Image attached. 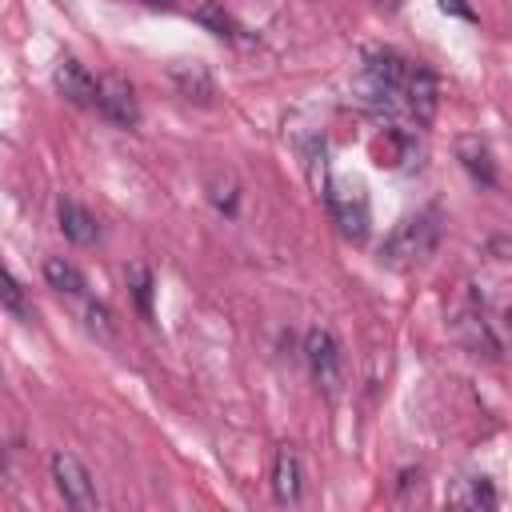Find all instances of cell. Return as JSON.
<instances>
[{
  "instance_id": "obj_1",
  "label": "cell",
  "mask_w": 512,
  "mask_h": 512,
  "mask_svg": "<svg viewBox=\"0 0 512 512\" xmlns=\"http://www.w3.org/2000/svg\"><path fill=\"white\" fill-rule=\"evenodd\" d=\"M436 244H440V212L436 208H424L416 216H404L388 232V240L380 244V260L392 264V268H408V264L428 260Z\"/></svg>"
},
{
  "instance_id": "obj_2",
  "label": "cell",
  "mask_w": 512,
  "mask_h": 512,
  "mask_svg": "<svg viewBox=\"0 0 512 512\" xmlns=\"http://www.w3.org/2000/svg\"><path fill=\"white\" fill-rule=\"evenodd\" d=\"M304 356H308V368L316 376V384L332 396L340 388V376H344V352H340V340L328 324H312L304 332Z\"/></svg>"
},
{
  "instance_id": "obj_3",
  "label": "cell",
  "mask_w": 512,
  "mask_h": 512,
  "mask_svg": "<svg viewBox=\"0 0 512 512\" xmlns=\"http://www.w3.org/2000/svg\"><path fill=\"white\" fill-rule=\"evenodd\" d=\"M324 196H328V212L340 224V232L348 240H364L368 236V196H364V184H356V180H332Z\"/></svg>"
},
{
  "instance_id": "obj_4",
  "label": "cell",
  "mask_w": 512,
  "mask_h": 512,
  "mask_svg": "<svg viewBox=\"0 0 512 512\" xmlns=\"http://www.w3.org/2000/svg\"><path fill=\"white\" fill-rule=\"evenodd\" d=\"M52 480H56V492L64 496L68 508H76V512H92L96 508V484H92V472L84 468L80 456L56 452L52 456Z\"/></svg>"
},
{
  "instance_id": "obj_5",
  "label": "cell",
  "mask_w": 512,
  "mask_h": 512,
  "mask_svg": "<svg viewBox=\"0 0 512 512\" xmlns=\"http://www.w3.org/2000/svg\"><path fill=\"white\" fill-rule=\"evenodd\" d=\"M96 108L116 128H136L140 124V104H136V92H132V84L124 76L96 80Z\"/></svg>"
},
{
  "instance_id": "obj_6",
  "label": "cell",
  "mask_w": 512,
  "mask_h": 512,
  "mask_svg": "<svg viewBox=\"0 0 512 512\" xmlns=\"http://www.w3.org/2000/svg\"><path fill=\"white\" fill-rule=\"evenodd\" d=\"M400 96H404V112H408L416 124H428V120L436 116L440 84H436V76H432L424 64H416V60H412V68H408V80H404Z\"/></svg>"
},
{
  "instance_id": "obj_7",
  "label": "cell",
  "mask_w": 512,
  "mask_h": 512,
  "mask_svg": "<svg viewBox=\"0 0 512 512\" xmlns=\"http://www.w3.org/2000/svg\"><path fill=\"white\" fill-rule=\"evenodd\" d=\"M52 84H56V92H60L68 104H76V108H92V104H96V76H92L80 60H72V56H64V60L56 64Z\"/></svg>"
},
{
  "instance_id": "obj_8",
  "label": "cell",
  "mask_w": 512,
  "mask_h": 512,
  "mask_svg": "<svg viewBox=\"0 0 512 512\" xmlns=\"http://www.w3.org/2000/svg\"><path fill=\"white\" fill-rule=\"evenodd\" d=\"M272 496L276 504H300L304 496V464H300V452L288 444L272 460Z\"/></svg>"
},
{
  "instance_id": "obj_9",
  "label": "cell",
  "mask_w": 512,
  "mask_h": 512,
  "mask_svg": "<svg viewBox=\"0 0 512 512\" xmlns=\"http://www.w3.org/2000/svg\"><path fill=\"white\" fill-rule=\"evenodd\" d=\"M168 80H172L176 92L188 96V100L208 104V100L216 96V84H212V76H208V68H204L200 60H176V64H168Z\"/></svg>"
},
{
  "instance_id": "obj_10",
  "label": "cell",
  "mask_w": 512,
  "mask_h": 512,
  "mask_svg": "<svg viewBox=\"0 0 512 512\" xmlns=\"http://www.w3.org/2000/svg\"><path fill=\"white\" fill-rule=\"evenodd\" d=\"M448 504L468 508V512H488V508H496V488L488 476H464L448 488Z\"/></svg>"
},
{
  "instance_id": "obj_11",
  "label": "cell",
  "mask_w": 512,
  "mask_h": 512,
  "mask_svg": "<svg viewBox=\"0 0 512 512\" xmlns=\"http://www.w3.org/2000/svg\"><path fill=\"white\" fill-rule=\"evenodd\" d=\"M456 156L460 164L468 168V176H476L480 184H496V160H492V148L480 140V136H460L456 140Z\"/></svg>"
},
{
  "instance_id": "obj_12",
  "label": "cell",
  "mask_w": 512,
  "mask_h": 512,
  "mask_svg": "<svg viewBox=\"0 0 512 512\" xmlns=\"http://www.w3.org/2000/svg\"><path fill=\"white\" fill-rule=\"evenodd\" d=\"M56 220H60V232L72 240V244H92L96 240V216L84 208V204H76V200H60L56 204Z\"/></svg>"
},
{
  "instance_id": "obj_13",
  "label": "cell",
  "mask_w": 512,
  "mask_h": 512,
  "mask_svg": "<svg viewBox=\"0 0 512 512\" xmlns=\"http://www.w3.org/2000/svg\"><path fill=\"white\" fill-rule=\"evenodd\" d=\"M192 20H196L200 28H208L212 36H220V40H252V36H244V28L236 24V16L224 12V4H216V0H200V4L192 8Z\"/></svg>"
},
{
  "instance_id": "obj_14",
  "label": "cell",
  "mask_w": 512,
  "mask_h": 512,
  "mask_svg": "<svg viewBox=\"0 0 512 512\" xmlns=\"http://www.w3.org/2000/svg\"><path fill=\"white\" fill-rule=\"evenodd\" d=\"M412 152H416V144H412V136L404 128H384L372 140V160L380 168H400L404 160H412Z\"/></svg>"
},
{
  "instance_id": "obj_15",
  "label": "cell",
  "mask_w": 512,
  "mask_h": 512,
  "mask_svg": "<svg viewBox=\"0 0 512 512\" xmlns=\"http://www.w3.org/2000/svg\"><path fill=\"white\" fill-rule=\"evenodd\" d=\"M44 280L56 292H64V296H80L84 292V272L72 260H64V256H48L44 260Z\"/></svg>"
},
{
  "instance_id": "obj_16",
  "label": "cell",
  "mask_w": 512,
  "mask_h": 512,
  "mask_svg": "<svg viewBox=\"0 0 512 512\" xmlns=\"http://www.w3.org/2000/svg\"><path fill=\"white\" fill-rule=\"evenodd\" d=\"M124 276H128V288H132V300H136L140 316L152 320V272H148L144 264H128Z\"/></svg>"
},
{
  "instance_id": "obj_17",
  "label": "cell",
  "mask_w": 512,
  "mask_h": 512,
  "mask_svg": "<svg viewBox=\"0 0 512 512\" xmlns=\"http://www.w3.org/2000/svg\"><path fill=\"white\" fill-rule=\"evenodd\" d=\"M0 308H8V312H12V316H20V320H28V316H32L24 288L12 280V272H8L4 264H0Z\"/></svg>"
},
{
  "instance_id": "obj_18",
  "label": "cell",
  "mask_w": 512,
  "mask_h": 512,
  "mask_svg": "<svg viewBox=\"0 0 512 512\" xmlns=\"http://www.w3.org/2000/svg\"><path fill=\"white\" fill-rule=\"evenodd\" d=\"M208 200H212L224 216H236V204H240L236 180H232V176H212V184H208Z\"/></svg>"
},
{
  "instance_id": "obj_19",
  "label": "cell",
  "mask_w": 512,
  "mask_h": 512,
  "mask_svg": "<svg viewBox=\"0 0 512 512\" xmlns=\"http://www.w3.org/2000/svg\"><path fill=\"white\" fill-rule=\"evenodd\" d=\"M88 328L100 336V340H112L116 336V324H112V312L104 304H88Z\"/></svg>"
},
{
  "instance_id": "obj_20",
  "label": "cell",
  "mask_w": 512,
  "mask_h": 512,
  "mask_svg": "<svg viewBox=\"0 0 512 512\" xmlns=\"http://www.w3.org/2000/svg\"><path fill=\"white\" fill-rule=\"evenodd\" d=\"M440 8L444 12H452V16H464V20H476V12L464 4V0H440Z\"/></svg>"
},
{
  "instance_id": "obj_21",
  "label": "cell",
  "mask_w": 512,
  "mask_h": 512,
  "mask_svg": "<svg viewBox=\"0 0 512 512\" xmlns=\"http://www.w3.org/2000/svg\"><path fill=\"white\" fill-rule=\"evenodd\" d=\"M376 4H380V8H384V12H396V8H400V4H404V0H376Z\"/></svg>"
},
{
  "instance_id": "obj_22",
  "label": "cell",
  "mask_w": 512,
  "mask_h": 512,
  "mask_svg": "<svg viewBox=\"0 0 512 512\" xmlns=\"http://www.w3.org/2000/svg\"><path fill=\"white\" fill-rule=\"evenodd\" d=\"M144 4H160V8H168V4H172V0H144Z\"/></svg>"
},
{
  "instance_id": "obj_23",
  "label": "cell",
  "mask_w": 512,
  "mask_h": 512,
  "mask_svg": "<svg viewBox=\"0 0 512 512\" xmlns=\"http://www.w3.org/2000/svg\"><path fill=\"white\" fill-rule=\"evenodd\" d=\"M0 468H4V448H0Z\"/></svg>"
}]
</instances>
